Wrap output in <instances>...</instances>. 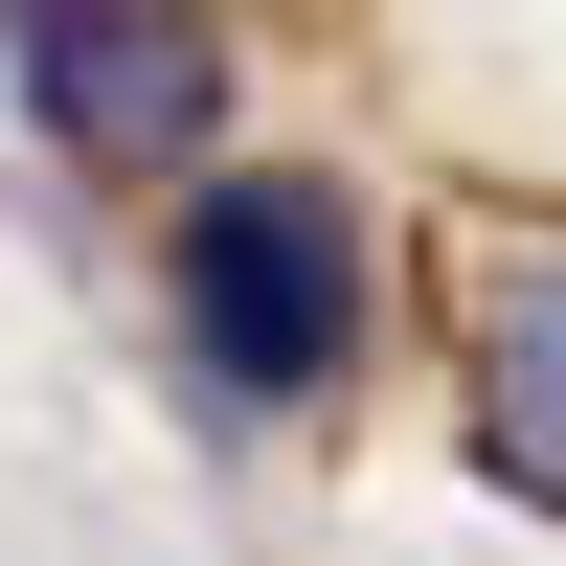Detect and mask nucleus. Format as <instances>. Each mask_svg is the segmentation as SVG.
I'll use <instances>...</instances> for the list:
<instances>
[{"label":"nucleus","mask_w":566,"mask_h":566,"mask_svg":"<svg viewBox=\"0 0 566 566\" xmlns=\"http://www.w3.org/2000/svg\"><path fill=\"white\" fill-rule=\"evenodd\" d=\"M181 363L227 408H317L363 363V205L340 181H205L181 205Z\"/></svg>","instance_id":"1"},{"label":"nucleus","mask_w":566,"mask_h":566,"mask_svg":"<svg viewBox=\"0 0 566 566\" xmlns=\"http://www.w3.org/2000/svg\"><path fill=\"white\" fill-rule=\"evenodd\" d=\"M453 363H476V453H499L522 499H566V227H476Z\"/></svg>","instance_id":"3"},{"label":"nucleus","mask_w":566,"mask_h":566,"mask_svg":"<svg viewBox=\"0 0 566 566\" xmlns=\"http://www.w3.org/2000/svg\"><path fill=\"white\" fill-rule=\"evenodd\" d=\"M0 69H23L45 159H91V181H181V159L227 136L205 0H0Z\"/></svg>","instance_id":"2"}]
</instances>
